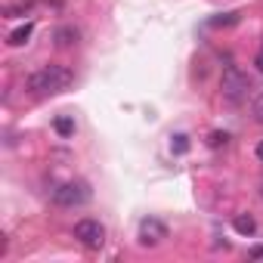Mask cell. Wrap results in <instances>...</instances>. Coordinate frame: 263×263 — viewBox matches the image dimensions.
<instances>
[{"instance_id":"cell-11","label":"cell","mask_w":263,"mask_h":263,"mask_svg":"<svg viewBox=\"0 0 263 263\" xmlns=\"http://www.w3.org/2000/svg\"><path fill=\"white\" fill-rule=\"evenodd\" d=\"M226 134H211V146H226Z\"/></svg>"},{"instance_id":"cell-8","label":"cell","mask_w":263,"mask_h":263,"mask_svg":"<svg viewBox=\"0 0 263 263\" xmlns=\"http://www.w3.org/2000/svg\"><path fill=\"white\" fill-rule=\"evenodd\" d=\"M56 44H59V47H71V44H78V28H71V25L59 28V31H56Z\"/></svg>"},{"instance_id":"cell-2","label":"cell","mask_w":263,"mask_h":263,"mask_svg":"<svg viewBox=\"0 0 263 263\" xmlns=\"http://www.w3.org/2000/svg\"><path fill=\"white\" fill-rule=\"evenodd\" d=\"M248 90H251V81L248 74H241L235 65H229L223 71V81H220V93H223V102L229 105H241L248 99Z\"/></svg>"},{"instance_id":"cell-16","label":"cell","mask_w":263,"mask_h":263,"mask_svg":"<svg viewBox=\"0 0 263 263\" xmlns=\"http://www.w3.org/2000/svg\"><path fill=\"white\" fill-rule=\"evenodd\" d=\"M260 195H263V183H260Z\"/></svg>"},{"instance_id":"cell-7","label":"cell","mask_w":263,"mask_h":263,"mask_svg":"<svg viewBox=\"0 0 263 263\" xmlns=\"http://www.w3.org/2000/svg\"><path fill=\"white\" fill-rule=\"evenodd\" d=\"M232 226H235V232H238V235H254V232H257V223H254V217H248V214L235 217V220H232Z\"/></svg>"},{"instance_id":"cell-9","label":"cell","mask_w":263,"mask_h":263,"mask_svg":"<svg viewBox=\"0 0 263 263\" xmlns=\"http://www.w3.org/2000/svg\"><path fill=\"white\" fill-rule=\"evenodd\" d=\"M53 127H56L59 137H71V134H74V121H71V118H56Z\"/></svg>"},{"instance_id":"cell-1","label":"cell","mask_w":263,"mask_h":263,"mask_svg":"<svg viewBox=\"0 0 263 263\" xmlns=\"http://www.w3.org/2000/svg\"><path fill=\"white\" fill-rule=\"evenodd\" d=\"M71 81H74L71 68H65V65H41L37 71L28 74L25 90H28L31 96H37V99H44V96L65 93V90L71 87Z\"/></svg>"},{"instance_id":"cell-10","label":"cell","mask_w":263,"mask_h":263,"mask_svg":"<svg viewBox=\"0 0 263 263\" xmlns=\"http://www.w3.org/2000/svg\"><path fill=\"white\" fill-rule=\"evenodd\" d=\"M254 118H257V121L263 124V93H260V96L254 99Z\"/></svg>"},{"instance_id":"cell-3","label":"cell","mask_w":263,"mask_h":263,"mask_svg":"<svg viewBox=\"0 0 263 263\" xmlns=\"http://www.w3.org/2000/svg\"><path fill=\"white\" fill-rule=\"evenodd\" d=\"M90 198H93V192H90V183H84V180H68L53 189V204H59V208H81Z\"/></svg>"},{"instance_id":"cell-14","label":"cell","mask_w":263,"mask_h":263,"mask_svg":"<svg viewBox=\"0 0 263 263\" xmlns=\"http://www.w3.org/2000/svg\"><path fill=\"white\" fill-rule=\"evenodd\" d=\"M251 257H254V260H260V257H263V245H257V248H251Z\"/></svg>"},{"instance_id":"cell-12","label":"cell","mask_w":263,"mask_h":263,"mask_svg":"<svg viewBox=\"0 0 263 263\" xmlns=\"http://www.w3.org/2000/svg\"><path fill=\"white\" fill-rule=\"evenodd\" d=\"M254 65H257V71H260V74H263V47H260V53H257V56H254Z\"/></svg>"},{"instance_id":"cell-13","label":"cell","mask_w":263,"mask_h":263,"mask_svg":"<svg viewBox=\"0 0 263 263\" xmlns=\"http://www.w3.org/2000/svg\"><path fill=\"white\" fill-rule=\"evenodd\" d=\"M186 146H189L186 137H177V152H186Z\"/></svg>"},{"instance_id":"cell-4","label":"cell","mask_w":263,"mask_h":263,"mask_svg":"<svg viewBox=\"0 0 263 263\" xmlns=\"http://www.w3.org/2000/svg\"><path fill=\"white\" fill-rule=\"evenodd\" d=\"M74 238H78L84 248L99 251V248L105 245V226H102L99 220H78V223H74Z\"/></svg>"},{"instance_id":"cell-5","label":"cell","mask_w":263,"mask_h":263,"mask_svg":"<svg viewBox=\"0 0 263 263\" xmlns=\"http://www.w3.org/2000/svg\"><path fill=\"white\" fill-rule=\"evenodd\" d=\"M167 238V226L161 220H143L140 223V245H158Z\"/></svg>"},{"instance_id":"cell-15","label":"cell","mask_w":263,"mask_h":263,"mask_svg":"<svg viewBox=\"0 0 263 263\" xmlns=\"http://www.w3.org/2000/svg\"><path fill=\"white\" fill-rule=\"evenodd\" d=\"M257 158L263 161V143H257Z\"/></svg>"},{"instance_id":"cell-6","label":"cell","mask_w":263,"mask_h":263,"mask_svg":"<svg viewBox=\"0 0 263 263\" xmlns=\"http://www.w3.org/2000/svg\"><path fill=\"white\" fill-rule=\"evenodd\" d=\"M34 34V22H25V25H19L16 31H10V47H22V44H28V37Z\"/></svg>"}]
</instances>
